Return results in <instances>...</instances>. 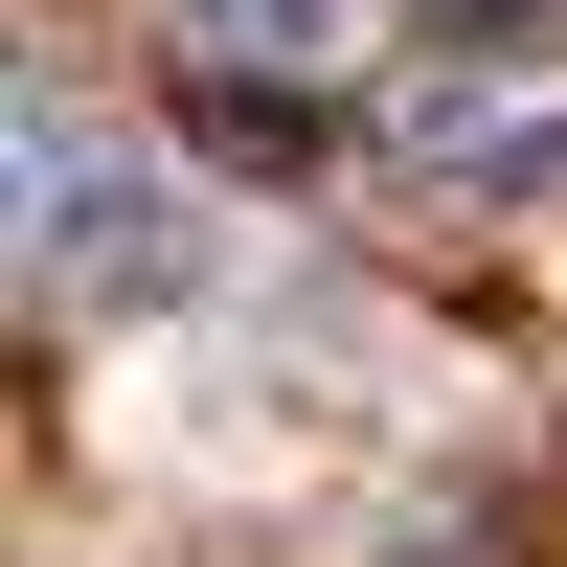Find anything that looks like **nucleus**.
Returning <instances> with one entry per match:
<instances>
[{
	"label": "nucleus",
	"instance_id": "1",
	"mask_svg": "<svg viewBox=\"0 0 567 567\" xmlns=\"http://www.w3.org/2000/svg\"><path fill=\"white\" fill-rule=\"evenodd\" d=\"M386 159L432 205H567V45H432L386 91Z\"/></svg>",
	"mask_w": 567,
	"mask_h": 567
},
{
	"label": "nucleus",
	"instance_id": "2",
	"mask_svg": "<svg viewBox=\"0 0 567 567\" xmlns=\"http://www.w3.org/2000/svg\"><path fill=\"white\" fill-rule=\"evenodd\" d=\"M0 114H23V272H45V296L159 250V182H136V136H91V91H69V69H23Z\"/></svg>",
	"mask_w": 567,
	"mask_h": 567
},
{
	"label": "nucleus",
	"instance_id": "3",
	"mask_svg": "<svg viewBox=\"0 0 567 567\" xmlns=\"http://www.w3.org/2000/svg\"><path fill=\"white\" fill-rule=\"evenodd\" d=\"M363 23H386V0H182V45H227L250 91H296V69H341Z\"/></svg>",
	"mask_w": 567,
	"mask_h": 567
},
{
	"label": "nucleus",
	"instance_id": "4",
	"mask_svg": "<svg viewBox=\"0 0 567 567\" xmlns=\"http://www.w3.org/2000/svg\"><path fill=\"white\" fill-rule=\"evenodd\" d=\"M567 0H432V45H545Z\"/></svg>",
	"mask_w": 567,
	"mask_h": 567
}]
</instances>
